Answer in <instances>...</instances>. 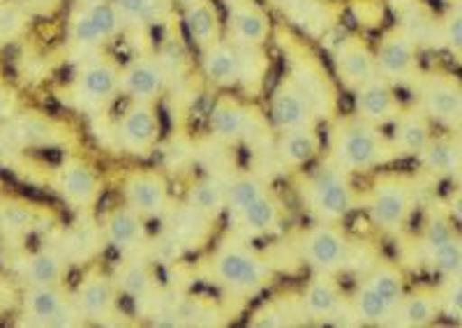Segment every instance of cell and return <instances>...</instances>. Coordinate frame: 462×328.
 I'll return each instance as SVG.
<instances>
[{"mask_svg": "<svg viewBox=\"0 0 462 328\" xmlns=\"http://www.w3.org/2000/svg\"><path fill=\"white\" fill-rule=\"evenodd\" d=\"M331 159L346 174H363L393 162L398 150L393 139L379 132L377 125H370L354 114V118L340 121L331 132Z\"/></svg>", "mask_w": 462, "mask_h": 328, "instance_id": "6da1fadb", "label": "cell"}, {"mask_svg": "<svg viewBox=\"0 0 462 328\" xmlns=\"http://www.w3.org/2000/svg\"><path fill=\"white\" fill-rule=\"evenodd\" d=\"M299 192L300 202L312 217H317V223H340L356 208V192L349 174L336 164L319 167L305 176Z\"/></svg>", "mask_w": 462, "mask_h": 328, "instance_id": "7a4b0ae2", "label": "cell"}, {"mask_svg": "<svg viewBox=\"0 0 462 328\" xmlns=\"http://www.w3.org/2000/svg\"><path fill=\"white\" fill-rule=\"evenodd\" d=\"M213 276L231 294H254L271 282V269L243 243H226L213 257Z\"/></svg>", "mask_w": 462, "mask_h": 328, "instance_id": "3957f363", "label": "cell"}, {"mask_svg": "<svg viewBox=\"0 0 462 328\" xmlns=\"http://www.w3.org/2000/svg\"><path fill=\"white\" fill-rule=\"evenodd\" d=\"M365 211L374 227L383 232H398L410 223L411 211H414V190L404 178L383 176L370 190Z\"/></svg>", "mask_w": 462, "mask_h": 328, "instance_id": "277c9868", "label": "cell"}, {"mask_svg": "<svg viewBox=\"0 0 462 328\" xmlns=\"http://www.w3.org/2000/svg\"><path fill=\"white\" fill-rule=\"evenodd\" d=\"M300 254L315 273H331L336 276L349 261L352 241L337 223H317L303 233Z\"/></svg>", "mask_w": 462, "mask_h": 328, "instance_id": "5b68a950", "label": "cell"}, {"mask_svg": "<svg viewBox=\"0 0 462 328\" xmlns=\"http://www.w3.org/2000/svg\"><path fill=\"white\" fill-rule=\"evenodd\" d=\"M268 116L278 132L296 127H315L317 106L310 93L300 86L294 75H284L271 93Z\"/></svg>", "mask_w": 462, "mask_h": 328, "instance_id": "8992f818", "label": "cell"}, {"mask_svg": "<svg viewBox=\"0 0 462 328\" xmlns=\"http://www.w3.org/2000/svg\"><path fill=\"white\" fill-rule=\"evenodd\" d=\"M23 310L35 326H74L84 319L63 285H31L23 294Z\"/></svg>", "mask_w": 462, "mask_h": 328, "instance_id": "52a82bcc", "label": "cell"}, {"mask_svg": "<svg viewBox=\"0 0 462 328\" xmlns=\"http://www.w3.org/2000/svg\"><path fill=\"white\" fill-rule=\"evenodd\" d=\"M420 109L441 125H462V81L447 72H432L420 84Z\"/></svg>", "mask_w": 462, "mask_h": 328, "instance_id": "ba28073f", "label": "cell"}, {"mask_svg": "<svg viewBox=\"0 0 462 328\" xmlns=\"http://www.w3.org/2000/svg\"><path fill=\"white\" fill-rule=\"evenodd\" d=\"M123 202L143 220L162 217L169 211V183L160 171L134 169L123 180Z\"/></svg>", "mask_w": 462, "mask_h": 328, "instance_id": "9c48e42d", "label": "cell"}, {"mask_svg": "<svg viewBox=\"0 0 462 328\" xmlns=\"http://www.w3.org/2000/svg\"><path fill=\"white\" fill-rule=\"evenodd\" d=\"M74 96L79 97L84 105L100 106L114 100L121 93V68L111 59L95 56L86 60L74 75Z\"/></svg>", "mask_w": 462, "mask_h": 328, "instance_id": "30bf717a", "label": "cell"}, {"mask_svg": "<svg viewBox=\"0 0 462 328\" xmlns=\"http://www.w3.org/2000/svg\"><path fill=\"white\" fill-rule=\"evenodd\" d=\"M160 139L158 112L148 102H130L118 121V141L123 150L134 158H146L152 153Z\"/></svg>", "mask_w": 462, "mask_h": 328, "instance_id": "8fae6325", "label": "cell"}, {"mask_svg": "<svg viewBox=\"0 0 462 328\" xmlns=\"http://www.w3.org/2000/svg\"><path fill=\"white\" fill-rule=\"evenodd\" d=\"M416 53L419 49H416L414 35L404 28H391L389 32H383L382 42L374 51L379 75L391 84L410 79L416 69Z\"/></svg>", "mask_w": 462, "mask_h": 328, "instance_id": "7c38bea8", "label": "cell"}, {"mask_svg": "<svg viewBox=\"0 0 462 328\" xmlns=\"http://www.w3.org/2000/svg\"><path fill=\"white\" fill-rule=\"evenodd\" d=\"M226 31L236 47L262 49L271 32V22L254 0H226Z\"/></svg>", "mask_w": 462, "mask_h": 328, "instance_id": "4fadbf2b", "label": "cell"}, {"mask_svg": "<svg viewBox=\"0 0 462 328\" xmlns=\"http://www.w3.org/2000/svg\"><path fill=\"white\" fill-rule=\"evenodd\" d=\"M354 105H356L358 118L377 127L393 125L395 118L402 112L398 97H395L393 86H391L389 79H383L382 75L354 90Z\"/></svg>", "mask_w": 462, "mask_h": 328, "instance_id": "5bb4252c", "label": "cell"}, {"mask_svg": "<svg viewBox=\"0 0 462 328\" xmlns=\"http://www.w3.org/2000/svg\"><path fill=\"white\" fill-rule=\"evenodd\" d=\"M333 60H336L337 77H340L346 88L356 90L358 86L368 84L370 79L379 77L374 51L358 35H349V38L340 40L336 53H333Z\"/></svg>", "mask_w": 462, "mask_h": 328, "instance_id": "9a60e30c", "label": "cell"}, {"mask_svg": "<svg viewBox=\"0 0 462 328\" xmlns=\"http://www.w3.org/2000/svg\"><path fill=\"white\" fill-rule=\"evenodd\" d=\"M164 88H167V72L160 60L139 56L121 68V93L130 97V102L152 105L162 96Z\"/></svg>", "mask_w": 462, "mask_h": 328, "instance_id": "2e32d148", "label": "cell"}, {"mask_svg": "<svg viewBox=\"0 0 462 328\" xmlns=\"http://www.w3.org/2000/svg\"><path fill=\"white\" fill-rule=\"evenodd\" d=\"M208 125L213 137L225 143H238L254 130V114L234 96H220L210 109Z\"/></svg>", "mask_w": 462, "mask_h": 328, "instance_id": "e0dca14e", "label": "cell"}, {"mask_svg": "<svg viewBox=\"0 0 462 328\" xmlns=\"http://www.w3.org/2000/svg\"><path fill=\"white\" fill-rule=\"evenodd\" d=\"M118 287H116L114 278H109L102 270H90L86 273L84 280L77 285L74 291V303L79 307V313L84 319H93V322H102L109 317L116 310V301H118Z\"/></svg>", "mask_w": 462, "mask_h": 328, "instance_id": "ac0fdd59", "label": "cell"}, {"mask_svg": "<svg viewBox=\"0 0 462 328\" xmlns=\"http://www.w3.org/2000/svg\"><path fill=\"white\" fill-rule=\"evenodd\" d=\"M201 69L213 86L231 88L243 81V51L231 40H217L201 51Z\"/></svg>", "mask_w": 462, "mask_h": 328, "instance_id": "d6986e66", "label": "cell"}, {"mask_svg": "<svg viewBox=\"0 0 462 328\" xmlns=\"http://www.w3.org/2000/svg\"><path fill=\"white\" fill-rule=\"evenodd\" d=\"M58 190L63 192V196L74 208H90L100 196L102 183L97 171L88 162L69 159L58 174Z\"/></svg>", "mask_w": 462, "mask_h": 328, "instance_id": "ffe728a7", "label": "cell"}, {"mask_svg": "<svg viewBox=\"0 0 462 328\" xmlns=\"http://www.w3.org/2000/svg\"><path fill=\"white\" fill-rule=\"evenodd\" d=\"M231 224L241 233L243 239H257V236H266V233L275 232L282 223V208H280L278 199L262 195L254 199L253 204H247L241 211L231 213Z\"/></svg>", "mask_w": 462, "mask_h": 328, "instance_id": "44dd1931", "label": "cell"}, {"mask_svg": "<svg viewBox=\"0 0 462 328\" xmlns=\"http://www.w3.org/2000/svg\"><path fill=\"white\" fill-rule=\"evenodd\" d=\"M183 26L189 42L199 51L222 40V23L216 5L210 0H189L183 3Z\"/></svg>", "mask_w": 462, "mask_h": 328, "instance_id": "7402d4cb", "label": "cell"}, {"mask_svg": "<svg viewBox=\"0 0 462 328\" xmlns=\"http://www.w3.org/2000/svg\"><path fill=\"white\" fill-rule=\"evenodd\" d=\"M393 127L395 150H398V155H407V158H419L423 149L430 143V139L435 137L430 127V116L423 109L400 112Z\"/></svg>", "mask_w": 462, "mask_h": 328, "instance_id": "603a6c76", "label": "cell"}, {"mask_svg": "<svg viewBox=\"0 0 462 328\" xmlns=\"http://www.w3.org/2000/svg\"><path fill=\"white\" fill-rule=\"evenodd\" d=\"M303 313L310 319H333L342 307V289L331 273H315L303 291Z\"/></svg>", "mask_w": 462, "mask_h": 328, "instance_id": "cb8c5ba5", "label": "cell"}, {"mask_svg": "<svg viewBox=\"0 0 462 328\" xmlns=\"http://www.w3.org/2000/svg\"><path fill=\"white\" fill-rule=\"evenodd\" d=\"M278 158L284 167L300 169L308 167L321 150V137L315 127H296V130H282L278 137Z\"/></svg>", "mask_w": 462, "mask_h": 328, "instance_id": "d4e9b609", "label": "cell"}, {"mask_svg": "<svg viewBox=\"0 0 462 328\" xmlns=\"http://www.w3.org/2000/svg\"><path fill=\"white\" fill-rule=\"evenodd\" d=\"M423 169L435 176H456L462 171V139L457 134H441L432 137L423 153L416 158Z\"/></svg>", "mask_w": 462, "mask_h": 328, "instance_id": "484cf974", "label": "cell"}, {"mask_svg": "<svg viewBox=\"0 0 462 328\" xmlns=\"http://www.w3.org/2000/svg\"><path fill=\"white\" fill-rule=\"evenodd\" d=\"M105 236L116 250H121V252H130V250L137 248L143 239V217L139 215L137 211H132L130 206H116L111 208L109 213L105 215Z\"/></svg>", "mask_w": 462, "mask_h": 328, "instance_id": "4316f807", "label": "cell"}, {"mask_svg": "<svg viewBox=\"0 0 462 328\" xmlns=\"http://www.w3.org/2000/svg\"><path fill=\"white\" fill-rule=\"evenodd\" d=\"M439 314H441L439 296L428 289H416V291H407V294L402 296V301L395 305L393 323H398V326H411V328L430 326Z\"/></svg>", "mask_w": 462, "mask_h": 328, "instance_id": "83f0119b", "label": "cell"}, {"mask_svg": "<svg viewBox=\"0 0 462 328\" xmlns=\"http://www.w3.org/2000/svg\"><path fill=\"white\" fill-rule=\"evenodd\" d=\"M114 282L123 296L132 298V301H143V298L152 296V291L158 287L155 270H152V266L143 260L123 261V264L116 269Z\"/></svg>", "mask_w": 462, "mask_h": 328, "instance_id": "f1b7e54d", "label": "cell"}, {"mask_svg": "<svg viewBox=\"0 0 462 328\" xmlns=\"http://www.w3.org/2000/svg\"><path fill=\"white\" fill-rule=\"evenodd\" d=\"M23 278L28 285H63L65 276H68V261L56 252H32L26 257L22 266Z\"/></svg>", "mask_w": 462, "mask_h": 328, "instance_id": "f546056e", "label": "cell"}, {"mask_svg": "<svg viewBox=\"0 0 462 328\" xmlns=\"http://www.w3.org/2000/svg\"><path fill=\"white\" fill-rule=\"evenodd\" d=\"M185 204L201 215L216 220L220 213H226V186L225 180L201 178L188 190Z\"/></svg>", "mask_w": 462, "mask_h": 328, "instance_id": "4dcf8cb0", "label": "cell"}, {"mask_svg": "<svg viewBox=\"0 0 462 328\" xmlns=\"http://www.w3.org/2000/svg\"><path fill=\"white\" fill-rule=\"evenodd\" d=\"M352 307L354 314H356V319L361 323H368V326H386V323H393V307L383 301L365 280H361V285L354 291Z\"/></svg>", "mask_w": 462, "mask_h": 328, "instance_id": "1f68e13d", "label": "cell"}, {"mask_svg": "<svg viewBox=\"0 0 462 328\" xmlns=\"http://www.w3.org/2000/svg\"><path fill=\"white\" fill-rule=\"evenodd\" d=\"M210 217L201 215L188 204L171 213V241L180 245H197L204 243L206 233H208Z\"/></svg>", "mask_w": 462, "mask_h": 328, "instance_id": "d6a6232c", "label": "cell"}, {"mask_svg": "<svg viewBox=\"0 0 462 328\" xmlns=\"http://www.w3.org/2000/svg\"><path fill=\"white\" fill-rule=\"evenodd\" d=\"M37 224V208L22 199L0 202V232L5 236H23Z\"/></svg>", "mask_w": 462, "mask_h": 328, "instance_id": "836d02e7", "label": "cell"}, {"mask_svg": "<svg viewBox=\"0 0 462 328\" xmlns=\"http://www.w3.org/2000/svg\"><path fill=\"white\" fill-rule=\"evenodd\" d=\"M365 282H368V285L373 287L379 296L389 303L393 310L395 305L402 301L404 294H407V282H404L402 270L395 264H377L370 270V276L365 278Z\"/></svg>", "mask_w": 462, "mask_h": 328, "instance_id": "e575fe53", "label": "cell"}, {"mask_svg": "<svg viewBox=\"0 0 462 328\" xmlns=\"http://www.w3.org/2000/svg\"><path fill=\"white\" fill-rule=\"evenodd\" d=\"M226 186V213H236L253 204L262 195H266V186L253 174H238L225 180Z\"/></svg>", "mask_w": 462, "mask_h": 328, "instance_id": "d590c367", "label": "cell"}, {"mask_svg": "<svg viewBox=\"0 0 462 328\" xmlns=\"http://www.w3.org/2000/svg\"><path fill=\"white\" fill-rule=\"evenodd\" d=\"M432 270H437L441 278H456L462 276V239L453 236L447 243L437 245V248L426 252Z\"/></svg>", "mask_w": 462, "mask_h": 328, "instance_id": "8d00e7d4", "label": "cell"}, {"mask_svg": "<svg viewBox=\"0 0 462 328\" xmlns=\"http://www.w3.org/2000/svg\"><path fill=\"white\" fill-rule=\"evenodd\" d=\"M114 5L130 23H151L158 16V0H114Z\"/></svg>", "mask_w": 462, "mask_h": 328, "instance_id": "74e56055", "label": "cell"}, {"mask_svg": "<svg viewBox=\"0 0 462 328\" xmlns=\"http://www.w3.org/2000/svg\"><path fill=\"white\" fill-rule=\"evenodd\" d=\"M437 296H439L441 313L462 322V276L447 278V285Z\"/></svg>", "mask_w": 462, "mask_h": 328, "instance_id": "f35d334b", "label": "cell"}, {"mask_svg": "<svg viewBox=\"0 0 462 328\" xmlns=\"http://www.w3.org/2000/svg\"><path fill=\"white\" fill-rule=\"evenodd\" d=\"M441 40L451 53L462 59V7L453 10L441 22Z\"/></svg>", "mask_w": 462, "mask_h": 328, "instance_id": "ab89813d", "label": "cell"}, {"mask_svg": "<svg viewBox=\"0 0 462 328\" xmlns=\"http://www.w3.org/2000/svg\"><path fill=\"white\" fill-rule=\"evenodd\" d=\"M453 236H457V233L448 220H444V217H432L430 223L426 224V229H423L420 243H423V248H426L428 252V250L437 248V245L447 243V241L453 239Z\"/></svg>", "mask_w": 462, "mask_h": 328, "instance_id": "60d3db41", "label": "cell"}, {"mask_svg": "<svg viewBox=\"0 0 462 328\" xmlns=\"http://www.w3.org/2000/svg\"><path fill=\"white\" fill-rule=\"evenodd\" d=\"M448 211H451V217L457 224H462V186L456 187L448 199Z\"/></svg>", "mask_w": 462, "mask_h": 328, "instance_id": "b9f144b4", "label": "cell"}, {"mask_svg": "<svg viewBox=\"0 0 462 328\" xmlns=\"http://www.w3.org/2000/svg\"><path fill=\"white\" fill-rule=\"evenodd\" d=\"M275 5H282V7H287V5H299L300 0H273Z\"/></svg>", "mask_w": 462, "mask_h": 328, "instance_id": "7bdbcfd3", "label": "cell"}, {"mask_svg": "<svg viewBox=\"0 0 462 328\" xmlns=\"http://www.w3.org/2000/svg\"><path fill=\"white\" fill-rule=\"evenodd\" d=\"M3 199H5V196H3V190H0V202H3Z\"/></svg>", "mask_w": 462, "mask_h": 328, "instance_id": "ee69618b", "label": "cell"}, {"mask_svg": "<svg viewBox=\"0 0 462 328\" xmlns=\"http://www.w3.org/2000/svg\"><path fill=\"white\" fill-rule=\"evenodd\" d=\"M77 3H88V0H77Z\"/></svg>", "mask_w": 462, "mask_h": 328, "instance_id": "f6af8a7d", "label": "cell"}, {"mask_svg": "<svg viewBox=\"0 0 462 328\" xmlns=\"http://www.w3.org/2000/svg\"><path fill=\"white\" fill-rule=\"evenodd\" d=\"M37 3H47V0H37Z\"/></svg>", "mask_w": 462, "mask_h": 328, "instance_id": "bcb514c9", "label": "cell"}, {"mask_svg": "<svg viewBox=\"0 0 462 328\" xmlns=\"http://www.w3.org/2000/svg\"><path fill=\"white\" fill-rule=\"evenodd\" d=\"M180 3H189V0H180Z\"/></svg>", "mask_w": 462, "mask_h": 328, "instance_id": "7dc6e473", "label": "cell"}]
</instances>
